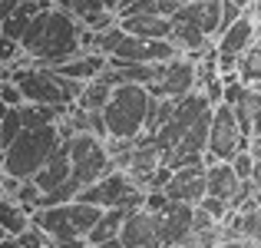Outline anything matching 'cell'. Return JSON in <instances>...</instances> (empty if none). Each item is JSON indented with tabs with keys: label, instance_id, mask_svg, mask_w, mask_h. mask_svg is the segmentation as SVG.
Listing matches in <instances>:
<instances>
[{
	"label": "cell",
	"instance_id": "cell-17",
	"mask_svg": "<svg viewBox=\"0 0 261 248\" xmlns=\"http://www.w3.org/2000/svg\"><path fill=\"white\" fill-rule=\"evenodd\" d=\"M172 20V33H169V43L175 46L178 53H185V57H192V60H198L202 53H208L212 50V37L205 30H198L195 23H189V20H175V17H169Z\"/></svg>",
	"mask_w": 261,
	"mask_h": 248
},
{
	"label": "cell",
	"instance_id": "cell-23",
	"mask_svg": "<svg viewBox=\"0 0 261 248\" xmlns=\"http://www.w3.org/2000/svg\"><path fill=\"white\" fill-rule=\"evenodd\" d=\"M109 93H113V83H109L106 77H96L89 80L83 86V93H80V100L73 103V106H83V109H102L109 100Z\"/></svg>",
	"mask_w": 261,
	"mask_h": 248
},
{
	"label": "cell",
	"instance_id": "cell-27",
	"mask_svg": "<svg viewBox=\"0 0 261 248\" xmlns=\"http://www.w3.org/2000/svg\"><path fill=\"white\" fill-rule=\"evenodd\" d=\"M0 100L7 106H23V93H20V86L13 80H0Z\"/></svg>",
	"mask_w": 261,
	"mask_h": 248
},
{
	"label": "cell",
	"instance_id": "cell-21",
	"mask_svg": "<svg viewBox=\"0 0 261 248\" xmlns=\"http://www.w3.org/2000/svg\"><path fill=\"white\" fill-rule=\"evenodd\" d=\"M126 215H129L126 209H102L99 222L93 225V232L86 235V242H89V245H99V242H109V238H119Z\"/></svg>",
	"mask_w": 261,
	"mask_h": 248
},
{
	"label": "cell",
	"instance_id": "cell-12",
	"mask_svg": "<svg viewBox=\"0 0 261 248\" xmlns=\"http://www.w3.org/2000/svg\"><path fill=\"white\" fill-rule=\"evenodd\" d=\"M172 202H185V205H198L208 192H205V162H195V165H182V169L172 172L166 189Z\"/></svg>",
	"mask_w": 261,
	"mask_h": 248
},
{
	"label": "cell",
	"instance_id": "cell-5",
	"mask_svg": "<svg viewBox=\"0 0 261 248\" xmlns=\"http://www.w3.org/2000/svg\"><path fill=\"white\" fill-rule=\"evenodd\" d=\"M99 215H102V209L73 199V202L33 209L30 212V225H37V229L57 245V242H70V238H86L89 232H93V225L99 222Z\"/></svg>",
	"mask_w": 261,
	"mask_h": 248
},
{
	"label": "cell",
	"instance_id": "cell-6",
	"mask_svg": "<svg viewBox=\"0 0 261 248\" xmlns=\"http://www.w3.org/2000/svg\"><path fill=\"white\" fill-rule=\"evenodd\" d=\"M93 46L99 53H106L109 60H119V63H169L172 57H178V50L169 40L133 37V33H126L119 23L102 30V33H96Z\"/></svg>",
	"mask_w": 261,
	"mask_h": 248
},
{
	"label": "cell",
	"instance_id": "cell-31",
	"mask_svg": "<svg viewBox=\"0 0 261 248\" xmlns=\"http://www.w3.org/2000/svg\"><path fill=\"white\" fill-rule=\"evenodd\" d=\"M248 153L255 156V159H261V136H251L248 139Z\"/></svg>",
	"mask_w": 261,
	"mask_h": 248
},
{
	"label": "cell",
	"instance_id": "cell-9",
	"mask_svg": "<svg viewBox=\"0 0 261 248\" xmlns=\"http://www.w3.org/2000/svg\"><path fill=\"white\" fill-rule=\"evenodd\" d=\"M242 149H248V136L242 133L231 106H215L212 109V129H208V153L205 162H231Z\"/></svg>",
	"mask_w": 261,
	"mask_h": 248
},
{
	"label": "cell",
	"instance_id": "cell-2",
	"mask_svg": "<svg viewBox=\"0 0 261 248\" xmlns=\"http://www.w3.org/2000/svg\"><path fill=\"white\" fill-rule=\"evenodd\" d=\"M60 142H63V122L20 129L0 156V169H4V176L17 179V182H30L46 165V159L60 149Z\"/></svg>",
	"mask_w": 261,
	"mask_h": 248
},
{
	"label": "cell",
	"instance_id": "cell-29",
	"mask_svg": "<svg viewBox=\"0 0 261 248\" xmlns=\"http://www.w3.org/2000/svg\"><path fill=\"white\" fill-rule=\"evenodd\" d=\"M212 248H258V245L248 242V238H222V242L212 245Z\"/></svg>",
	"mask_w": 261,
	"mask_h": 248
},
{
	"label": "cell",
	"instance_id": "cell-24",
	"mask_svg": "<svg viewBox=\"0 0 261 248\" xmlns=\"http://www.w3.org/2000/svg\"><path fill=\"white\" fill-rule=\"evenodd\" d=\"M255 165H258V159L248 153V149H242V153L231 159V169L238 172V179H242V182H251V176H255Z\"/></svg>",
	"mask_w": 261,
	"mask_h": 248
},
{
	"label": "cell",
	"instance_id": "cell-11",
	"mask_svg": "<svg viewBox=\"0 0 261 248\" xmlns=\"http://www.w3.org/2000/svg\"><path fill=\"white\" fill-rule=\"evenodd\" d=\"M155 229H159V245L162 248H175L178 242L192 235V222H195V205L185 202H172L169 199L159 212H152Z\"/></svg>",
	"mask_w": 261,
	"mask_h": 248
},
{
	"label": "cell",
	"instance_id": "cell-18",
	"mask_svg": "<svg viewBox=\"0 0 261 248\" xmlns=\"http://www.w3.org/2000/svg\"><path fill=\"white\" fill-rule=\"evenodd\" d=\"M106 66H109V57H106V53L89 50V53H80V57L66 60V63H60V66H53V70H57L60 77H66V80L89 83V80L102 77V73H106Z\"/></svg>",
	"mask_w": 261,
	"mask_h": 248
},
{
	"label": "cell",
	"instance_id": "cell-32",
	"mask_svg": "<svg viewBox=\"0 0 261 248\" xmlns=\"http://www.w3.org/2000/svg\"><path fill=\"white\" fill-rule=\"evenodd\" d=\"M89 248H126L122 238H109V242H99V245H89Z\"/></svg>",
	"mask_w": 261,
	"mask_h": 248
},
{
	"label": "cell",
	"instance_id": "cell-35",
	"mask_svg": "<svg viewBox=\"0 0 261 248\" xmlns=\"http://www.w3.org/2000/svg\"><path fill=\"white\" fill-rule=\"evenodd\" d=\"M175 7H185V4H195V0H172Z\"/></svg>",
	"mask_w": 261,
	"mask_h": 248
},
{
	"label": "cell",
	"instance_id": "cell-20",
	"mask_svg": "<svg viewBox=\"0 0 261 248\" xmlns=\"http://www.w3.org/2000/svg\"><path fill=\"white\" fill-rule=\"evenodd\" d=\"M27 229H30V212L20 202L0 195V238H7V235L17 238L20 232H27Z\"/></svg>",
	"mask_w": 261,
	"mask_h": 248
},
{
	"label": "cell",
	"instance_id": "cell-3",
	"mask_svg": "<svg viewBox=\"0 0 261 248\" xmlns=\"http://www.w3.org/2000/svg\"><path fill=\"white\" fill-rule=\"evenodd\" d=\"M149 106H152V93L149 86L139 83H119L113 86L106 106H102V119H106V139L109 142H136L146 133Z\"/></svg>",
	"mask_w": 261,
	"mask_h": 248
},
{
	"label": "cell",
	"instance_id": "cell-7",
	"mask_svg": "<svg viewBox=\"0 0 261 248\" xmlns=\"http://www.w3.org/2000/svg\"><path fill=\"white\" fill-rule=\"evenodd\" d=\"M113 169L116 162L109 156V146H102L99 136H89V133L70 136V182H66L70 199H76L86 185H93L96 179H102Z\"/></svg>",
	"mask_w": 261,
	"mask_h": 248
},
{
	"label": "cell",
	"instance_id": "cell-8",
	"mask_svg": "<svg viewBox=\"0 0 261 248\" xmlns=\"http://www.w3.org/2000/svg\"><path fill=\"white\" fill-rule=\"evenodd\" d=\"M76 199L86 202V205H96V209H126V212H133V209H142L146 189H139L136 179L129 176L126 169H113L102 179H96L93 185H86Z\"/></svg>",
	"mask_w": 261,
	"mask_h": 248
},
{
	"label": "cell",
	"instance_id": "cell-10",
	"mask_svg": "<svg viewBox=\"0 0 261 248\" xmlns=\"http://www.w3.org/2000/svg\"><path fill=\"white\" fill-rule=\"evenodd\" d=\"M195 80H198V63L185 53H178L166 63L162 70V80L155 86H149V93L159 96V100H182L195 89Z\"/></svg>",
	"mask_w": 261,
	"mask_h": 248
},
{
	"label": "cell",
	"instance_id": "cell-16",
	"mask_svg": "<svg viewBox=\"0 0 261 248\" xmlns=\"http://www.w3.org/2000/svg\"><path fill=\"white\" fill-rule=\"evenodd\" d=\"M175 20H189L198 30H205L212 40L222 33V0H195V4H185L172 13Z\"/></svg>",
	"mask_w": 261,
	"mask_h": 248
},
{
	"label": "cell",
	"instance_id": "cell-28",
	"mask_svg": "<svg viewBox=\"0 0 261 248\" xmlns=\"http://www.w3.org/2000/svg\"><path fill=\"white\" fill-rule=\"evenodd\" d=\"M13 106H7L4 100H0V156H4V149H7V129H4V122H7V113H10Z\"/></svg>",
	"mask_w": 261,
	"mask_h": 248
},
{
	"label": "cell",
	"instance_id": "cell-34",
	"mask_svg": "<svg viewBox=\"0 0 261 248\" xmlns=\"http://www.w3.org/2000/svg\"><path fill=\"white\" fill-rule=\"evenodd\" d=\"M251 13H255V20H258V27H261V0H255V7H251Z\"/></svg>",
	"mask_w": 261,
	"mask_h": 248
},
{
	"label": "cell",
	"instance_id": "cell-4",
	"mask_svg": "<svg viewBox=\"0 0 261 248\" xmlns=\"http://www.w3.org/2000/svg\"><path fill=\"white\" fill-rule=\"evenodd\" d=\"M10 80L20 86V93H23V103H37V106H60V109H70L73 103L80 100V93H83L86 83L80 80H66L60 77L57 70H50V66H13Z\"/></svg>",
	"mask_w": 261,
	"mask_h": 248
},
{
	"label": "cell",
	"instance_id": "cell-1",
	"mask_svg": "<svg viewBox=\"0 0 261 248\" xmlns=\"http://www.w3.org/2000/svg\"><path fill=\"white\" fill-rule=\"evenodd\" d=\"M83 37L86 30L76 23V17H70L60 7H46L30 20L20 46H23L27 60H33V66H50L53 70V66L83 53Z\"/></svg>",
	"mask_w": 261,
	"mask_h": 248
},
{
	"label": "cell",
	"instance_id": "cell-14",
	"mask_svg": "<svg viewBox=\"0 0 261 248\" xmlns=\"http://www.w3.org/2000/svg\"><path fill=\"white\" fill-rule=\"evenodd\" d=\"M258 40V20L255 13H245L238 17L235 23H228L222 33H218V43H215V53H228V57H242L251 43Z\"/></svg>",
	"mask_w": 261,
	"mask_h": 248
},
{
	"label": "cell",
	"instance_id": "cell-33",
	"mask_svg": "<svg viewBox=\"0 0 261 248\" xmlns=\"http://www.w3.org/2000/svg\"><path fill=\"white\" fill-rule=\"evenodd\" d=\"M0 248H20V242L13 235H7V238H0Z\"/></svg>",
	"mask_w": 261,
	"mask_h": 248
},
{
	"label": "cell",
	"instance_id": "cell-15",
	"mask_svg": "<svg viewBox=\"0 0 261 248\" xmlns=\"http://www.w3.org/2000/svg\"><path fill=\"white\" fill-rule=\"evenodd\" d=\"M57 7H60V10H66L70 17L83 20L93 33H102V30H109V27L119 23V17H116L102 0H57Z\"/></svg>",
	"mask_w": 261,
	"mask_h": 248
},
{
	"label": "cell",
	"instance_id": "cell-26",
	"mask_svg": "<svg viewBox=\"0 0 261 248\" xmlns=\"http://www.w3.org/2000/svg\"><path fill=\"white\" fill-rule=\"evenodd\" d=\"M17 53H23V46H20L17 40H10V37H4V33H0V63H7L13 70V66L20 63Z\"/></svg>",
	"mask_w": 261,
	"mask_h": 248
},
{
	"label": "cell",
	"instance_id": "cell-30",
	"mask_svg": "<svg viewBox=\"0 0 261 248\" xmlns=\"http://www.w3.org/2000/svg\"><path fill=\"white\" fill-rule=\"evenodd\" d=\"M53 248H89L86 238H70V242H57Z\"/></svg>",
	"mask_w": 261,
	"mask_h": 248
},
{
	"label": "cell",
	"instance_id": "cell-25",
	"mask_svg": "<svg viewBox=\"0 0 261 248\" xmlns=\"http://www.w3.org/2000/svg\"><path fill=\"white\" fill-rule=\"evenodd\" d=\"M17 242H20V248H53V242H50V238H46L43 232L37 229V225H30L27 232H20Z\"/></svg>",
	"mask_w": 261,
	"mask_h": 248
},
{
	"label": "cell",
	"instance_id": "cell-13",
	"mask_svg": "<svg viewBox=\"0 0 261 248\" xmlns=\"http://www.w3.org/2000/svg\"><path fill=\"white\" fill-rule=\"evenodd\" d=\"M119 238H122L126 248H162L155 218H152V212H146V209H133L129 212L126 222H122Z\"/></svg>",
	"mask_w": 261,
	"mask_h": 248
},
{
	"label": "cell",
	"instance_id": "cell-22",
	"mask_svg": "<svg viewBox=\"0 0 261 248\" xmlns=\"http://www.w3.org/2000/svg\"><path fill=\"white\" fill-rule=\"evenodd\" d=\"M238 80H242L248 89L261 93V37L242 53V60H238Z\"/></svg>",
	"mask_w": 261,
	"mask_h": 248
},
{
	"label": "cell",
	"instance_id": "cell-19",
	"mask_svg": "<svg viewBox=\"0 0 261 248\" xmlns=\"http://www.w3.org/2000/svg\"><path fill=\"white\" fill-rule=\"evenodd\" d=\"M119 27L133 37H146V40H169L172 33V20L169 17H155V13H136V17H119Z\"/></svg>",
	"mask_w": 261,
	"mask_h": 248
}]
</instances>
